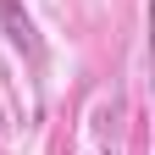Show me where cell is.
Wrapping results in <instances>:
<instances>
[{
	"instance_id": "cell-1",
	"label": "cell",
	"mask_w": 155,
	"mask_h": 155,
	"mask_svg": "<svg viewBox=\"0 0 155 155\" xmlns=\"http://www.w3.org/2000/svg\"><path fill=\"white\" fill-rule=\"evenodd\" d=\"M0 17H6V28H11V39L22 50H33V33H28V17H17V0H0Z\"/></svg>"
}]
</instances>
